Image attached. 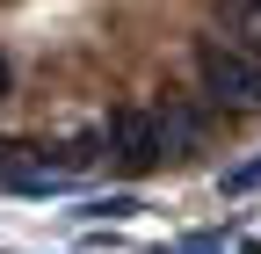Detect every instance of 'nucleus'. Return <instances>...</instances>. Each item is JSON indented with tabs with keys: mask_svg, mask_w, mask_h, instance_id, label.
<instances>
[{
	"mask_svg": "<svg viewBox=\"0 0 261 254\" xmlns=\"http://www.w3.org/2000/svg\"><path fill=\"white\" fill-rule=\"evenodd\" d=\"M196 80H203L218 116H254L261 109V58L240 44H196Z\"/></svg>",
	"mask_w": 261,
	"mask_h": 254,
	"instance_id": "f257e3e1",
	"label": "nucleus"
},
{
	"mask_svg": "<svg viewBox=\"0 0 261 254\" xmlns=\"http://www.w3.org/2000/svg\"><path fill=\"white\" fill-rule=\"evenodd\" d=\"M102 145H109V167H116V174H152L160 160H167L152 109H109V123H102Z\"/></svg>",
	"mask_w": 261,
	"mask_h": 254,
	"instance_id": "f03ea898",
	"label": "nucleus"
},
{
	"mask_svg": "<svg viewBox=\"0 0 261 254\" xmlns=\"http://www.w3.org/2000/svg\"><path fill=\"white\" fill-rule=\"evenodd\" d=\"M152 123H160L167 160H174V153H203V145H211V116L196 109V102H181V94H160V102H152Z\"/></svg>",
	"mask_w": 261,
	"mask_h": 254,
	"instance_id": "7ed1b4c3",
	"label": "nucleus"
},
{
	"mask_svg": "<svg viewBox=\"0 0 261 254\" xmlns=\"http://www.w3.org/2000/svg\"><path fill=\"white\" fill-rule=\"evenodd\" d=\"M29 167H44V145H29V138H0V182H15Z\"/></svg>",
	"mask_w": 261,
	"mask_h": 254,
	"instance_id": "20e7f679",
	"label": "nucleus"
},
{
	"mask_svg": "<svg viewBox=\"0 0 261 254\" xmlns=\"http://www.w3.org/2000/svg\"><path fill=\"white\" fill-rule=\"evenodd\" d=\"M247 189H261V160H240L225 174V196H247Z\"/></svg>",
	"mask_w": 261,
	"mask_h": 254,
	"instance_id": "39448f33",
	"label": "nucleus"
},
{
	"mask_svg": "<svg viewBox=\"0 0 261 254\" xmlns=\"http://www.w3.org/2000/svg\"><path fill=\"white\" fill-rule=\"evenodd\" d=\"M174 254H225V240H181Z\"/></svg>",
	"mask_w": 261,
	"mask_h": 254,
	"instance_id": "423d86ee",
	"label": "nucleus"
},
{
	"mask_svg": "<svg viewBox=\"0 0 261 254\" xmlns=\"http://www.w3.org/2000/svg\"><path fill=\"white\" fill-rule=\"evenodd\" d=\"M15 87V66H8V51H0V94H8Z\"/></svg>",
	"mask_w": 261,
	"mask_h": 254,
	"instance_id": "0eeeda50",
	"label": "nucleus"
}]
</instances>
